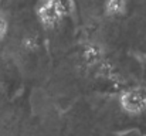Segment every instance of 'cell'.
<instances>
[{
  "instance_id": "obj_4",
  "label": "cell",
  "mask_w": 146,
  "mask_h": 136,
  "mask_svg": "<svg viewBox=\"0 0 146 136\" xmlns=\"http://www.w3.org/2000/svg\"><path fill=\"white\" fill-rule=\"evenodd\" d=\"M99 57V50L97 47H88L87 48V52H85V60L88 62H94L95 60H98Z\"/></svg>"
},
{
  "instance_id": "obj_5",
  "label": "cell",
  "mask_w": 146,
  "mask_h": 136,
  "mask_svg": "<svg viewBox=\"0 0 146 136\" xmlns=\"http://www.w3.org/2000/svg\"><path fill=\"white\" fill-rule=\"evenodd\" d=\"M4 30H6V24H4V21L0 19V36L4 33Z\"/></svg>"
},
{
  "instance_id": "obj_3",
  "label": "cell",
  "mask_w": 146,
  "mask_h": 136,
  "mask_svg": "<svg viewBox=\"0 0 146 136\" xmlns=\"http://www.w3.org/2000/svg\"><path fill=\"white\" fill-rule=\"evenodd\" d=\"M104 10L108 16H121L126 11L125 0H105Z\"/></svg>"
},
{
  "instance_id": "obj_1",
  "label": "cell",
  "mask_w": 146,
  "mask_h": 136,
  "mask_svg": "<svg viewBox=\"0 0 146 136\" xmlns=\"http://www.w3.org/2000/svg\"><path fill=\"white\" fill-rule=\"evenodd\" d=\"M72 10V0H43L37 16L46 27L57 26L62 17L70 14Z\"/></svg>"
},
{
  "instance_id": "obj_2",
  "label": "cell",
  "mask_w": 146,
  "mask_h": 136,
  "mask_svg": "<svg viewBox=\"0 0 146 136\" xmlns=\"http://www.w3.org/2000/svg\"><path fill=\"white\" fill-rule=\"evenodd\" d=\"M121 108L128 115H142L146 111V90L142 88H132L126 90L121 94L119 98Z\"/></svg>"
}]
</instances>
